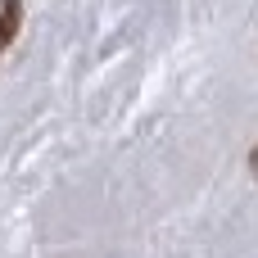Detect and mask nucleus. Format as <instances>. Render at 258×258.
<instances>
[{
	"instance_id": "nucleus-1",
	"label": "nucleus",
	"mask_w": 258,
	"mask_h": 258,
	"mask_svg": "<svg viewBox=\"0 0 258 258\" xmlns=\"http://www.w3.org/2000/svg\"><path fill=\"white\" fill-rule=\"evenodd\" d=\"M18 27H23V0H0V54L14 45Z\"/></svg>"
}]
</instances>
